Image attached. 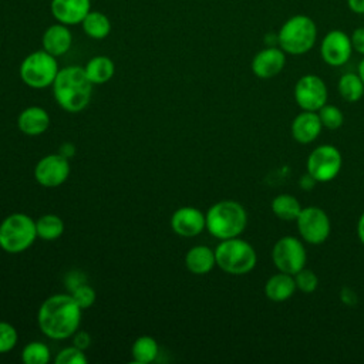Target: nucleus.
<instances>
[{
	"mask_svg": "<svg viewBox=\"0 0 364 364\" xmlns=\"http://www.w3.org/2000/svg\"><path fill=\"white\" fill-rule=\"evenodd\" d=\"M82 309L71 294L57 293L47 297L37 313V323L44 336L53 340L73 337L81 324Z\"/></svg>",
	"mask_w": 364,
	"mask_h": 364,
	"instance_id": "nucleus-1",
	"label": "nucleus"
},
{
	"mask_svg": "<svg viewBox=\"0 0 364 364\" xmlns=\"http://www.w3.org/2000/svg\"><path fill=\"white\" fill-rule=\"evenodd\" d=\"M92 85L84 67L67 65L60 68L51 87L54 100L60 108L68 112H80L90 104Z\"/></svg>",
	"mask_w": 364,
	"mask_h": 364,
	"instance_id": "nucleus-2",
	"label": "nucleus"
},
{
	"mask_svg": "<svg viewBox=\"0 0 364 364\" xmlns=\"http://www.w3.org/2000/svg\"><path fill=\"white\" fill-rule=\"evenodd\" d=\"M206 216V230L216 239L237 237L247 225V213L242 203L225 199L213 203Z\"/></svg>",
	"mask_w": 364,
	"mask_h": 364,
	"instance_id": "nucleus-3",
	"label": "nucleus"
},
{
	"mask_svg": "<svg viewBox=\"0 0 364 364\" xmlns=\"http://www.w3.org/2000/svg\"><path fill=\"white\" fill-rule=\"evenodd\" d=\"M317 41V26L307 14H294L289 17L277 33V44L291 55L309 53Z\"/></svg>",
	"mask_w": 364,
	"mask_h": 364,
	"instance_id": "nucleus-4",
	"label": "nucleus"
},
{
	"mask_svg": "<svg viewBox=\"0 0 364 364\" xmlns=\"http://www.w3.org/2000/svg\"><path fill=\"white\" fill-rule=\"evenodd\" d=\"M216 266L228 274L242 276L252 272L256 266L257 256L255 247L237 237L220 240L215 247Z\"/></svg>",
	"mask_w": 364,
	"mask_h": 364,
	"instance_id": "nucleus-5",
	"label": "nucleus"
},
{
	"mask_svg": "<svg viewBox=\"0 0 364 364\" xmlns=\"http://www.w3.org/2000/svg\"><path fill=\"white\" fill-rule=\"evenodd\" d=\"M36 239V220L27 213H11L0 223V247L6 253H23L34 243Z\"/></svg>",
	"mask_w": 364,
	"mask_h": 364,
	"instance_id": "nucleus-6",
	"label": "nucleus"
},
{
	"mask_svg": "<svg viewBox=\"0 0 364 364\" xmlns=\"http://www.w3.org/2000/svg\"><path fill=\"white\" fill-rule=\"evenodd\" d=\"M57 57L46 50H36L27 54L18 68L21 81L31 88H47L53 85L58 74Z\"/></svg>",
	"mask_w": 364,
	"mask_h": 364,
	"instance_id": "nucleus-7",
	"label": "nucleus"
},
{
	"mask_svg": "<svg viewBox=\"0 0 364 364\" xmlns=\"http://www.w3.org/2000/svg\"><path fill=\"white\" fill-rule=\"evenodd\" d=\"M272 260L279 272L296 274L306 267L307 252L304 243L296 236H283L276 240L272 249Z\"/></svg>",
	"mask_w": 364,
	"mask_h": 364,
	"instance_id": "nucleus-8",
	"label": "nucleus"
},
{
	"mask_svg": "<svg viewBox=\"0 0 364 364\" xmlns=\"http://www.w3.org/2000/svg\"><path fill=\"white\" fill-rule=\"evenodd\" d=\"M343 158L334 145H318L307 158V173L316 182H330L341 171Z\"/></svg>",
	"mask_w": 364,
	"mask_h": 364,
	"instance_id": "nucleus-9",
	"label": "nucleus"
},
{
	"mask_svg": "<svg viewBox=\"0 0 364 364\" xmlns=\"http://www.w3.org/2000/svg\"><path fill=\"white\" fill-rule=\"evenodd\" d=\"M300 237L310 245L324 243L331 232V223L327 213L318 206L303 208L296 219Z\"/></svg>",
	"mask_w": 364,
	"mask_h": 364,
	"instance_id": "nucleus-10",
	"label": "nucleus"
},
{
	"mask_svg": "<svg viewBox=\"0 0 364 364\" xmlns=\"http://www.w3.org/2000/svg\"><path fill=\"white\" fill-rule=\"evenodd\" d=\"M294 100L303 111H318L327 104V85L321 77L306 74L300 77L294 85Z\"/></svg>",
	"mask_w": 364,
	"mask_h": 364,
	"instance_id": "nucleus-11",
	"label": "nucleus"
},
{
	"mask_svg": "<svg viewBox=\"0 0 364 364\" xmlns=\"http://www.w3.org/2000/svg\"><path fill=\"white\" fill-rule=\"evenodd\" d=\"M70 175L68 158L58 154L43 156L34 166V179L44 188H57L63 185Z\"/></svg>",
	"mask_w": 364,
	"mask_h": 364,
	"instance_id": "nucleus-12",
	"label": "nucleus"
},
{
	"mask_svg": "<svg viewBox=\"0 0 364 364\" xmlns=\"http://www.w3.org/2000/svg\"><path fill=\"white\" fill-rule=\"evenodd\" d=\"M353 53L351 38L343 30L334 28L326 33L320 43V54L323 61L331 67L344 65Z\"/></svg>",
	"mask_w": 364,
	"mask_h": 364,
	"instance_id": "nucleus-13",
	"label": "nucleus"
},
{
	"mask_svg": "<svg viewBox=\"0 0 364 364\" xmlns=\"http://www.w3.org/2000/svg\"><path fill=\"white\" fill-rule=\"evenodd\" d=\"M172 230L182 237H193L206 229V216L193 206H182L171 216Z\"/></svg>",
	"mask_w": 364,
	"mask_h": 364,
	"instance_id": "nucleus-14",
	"label": "nucleus"
},
{
	"mask_svg": "<svg viewBox=\"0 0 364 364\" xmlns=\"http://www.w3.org/2000/svg\"><path fill=\"white\" fill-rule=\"evenodd\" d=\"M286 65V53L280 47L269 46L257 51L252 60V71L257 78L269 80L282 73Z\"/></svg>",
	"mask_w": 364,
	"mask_h": 364,
	"instance_id": "nucleus-15",
	"label": "nucleus"
},
{
	"mask_svg": "<svg viewBox=\"0 0 364 364\" xmlns=\"http://www.w3.org/2000/svg\"><path fill=\"white\" fill-rule=\"evenodd\" d=\"M91 10V0H51L50 11L55 21L65 26L81 24Z\"/></svg>",
	"mask_w": 364,
	"mask_h": 364,
	"instance_id": "nucleus-16",
	"label": "nucleus"
},
{
	"mask_svg": "<svg viewBox=\"0 0 364 364\" xmlns=\"http://www.w3.org/2000/svg\"><path fill=\"white\" fill-rule=\"evenodd\" d=\"M41 46L43 50L54 57H61L68 53L73 46V33L70 30V26L61 24L58 21L48 26L43 33Z\"/></svg>",
	"mask_w": 364,
	"mask_h": 364,
	"instance_id": "nucleus-17",
	"label": "nucleus"
},
{
	"mask_svg": "<svg viewBox=\"0 0 364 364\" xmlns=\"http://www.w3.org/2000/svg\"><path fill=\"white\" fill-rule=\"evenodd\" d=\"M323 129L321 121L316 111H301L291 121V136L299 144H310L317 139Z\"/></svg>",
	"mask_w": 364,
	"mask_h": 364,
	"instance_id": "nucleus-18",
	"label": "nucleus"
},
{
	"mask_svg": "<svg viewBox=\"0 0 364 364\" xmlns=\"http://www.w3.org/2000/svg\"><path fill=\"white\" fill-rule=\"evenodd\" d=\"M17 127L23 134L28 136L41 135L50 127V115L43 107H38V105L27 107L18 114Z\"/></svg>",
	"mask_w": 364,
	"mask_h": 364,
	"instance_id": "nucleus-19",
	"label": "nucleus"
},
{
	"mask_svg": "<svg viewBox=\"0 0 364 364\" xmlns=\"http://www.w3.org/2000/svg\"><path fill=\"white\" fill-rule=\"evenodd\" d=\"M185 266L193 274H206L216 266L215 249L206 245L192 246L185 255Z\"/></svg>",
	"mask_w": 364,
	"mask_h": 364,
	"instance_id": "nucleus-20",
	"label": "nucleus"
},
{
	"mask_svg": "<svg viewBox=\"0 0 364 364\" xmlns=\"http://www.w3.org/2000/svg\"><path fill=\"white\" fill-rule=\"evenodd\" d=\"M296 282H294V276L284 273V272H279L276 274H272L266 283H264V294L269 300L272 301H284L289 300L294 291H296Z\"/></svg>",
	"mask_w": 364,
	"mask_h": 364,
	"instance_id": "nucleus-21",
	"label": "nucleus"
},
{
	"mask_svg": "<svg viewBox=\"0 0 364 364\" xmlns=\"http://www.w3.org/2000/svg\"><path fill=\"white\" fill-rule=\"evenodd\" d=\"M84 70L88 80L94 85H101L108 82L114 77L115 64L107 55H95L87 61Z\"/></svg>",
	"mask_w": 364,
	"mask_h": 364,
	"instance_id": "nucleus-22",
	"label": "nucleus"
},
{
	"mask_svg": "<svg viewBox=\"0 0 364 364\" xmlns=\"http://www.w3.org/2000/svg\"><path fill=\"white\" fill-rule=\"evenodd\" d=\"M82 31L92 40H104L111 33V21L107 14L97 10L90 13L81 21Z\"/></svg>",
	"mask_w": 364,
	"mask_h": 364,
	"instance_id": "nucleus-23",
	"label": "nucleus"
},
{
	"mask_svg": "<svg viewBox=\"0 0 364 364\" xmlns=\"http://www.w3.org/2000/svg\"><path fill=\"white\" fill-rule=\"evenodd\" d=\"M270 208L279 219L286 220V222L296 220L303 209L299 199L289 193H280V195L274 196L270 203Z\"/></svg>",
	"mask_w": 364,
	"mask_h": 364,
	"instance_id": "nucleus-24",
	"label": "nucleus"
},
{
	"mask_svg": "<svg viewBox=\"0 0 364 364\" xmlns=\"http://www.w3.org/2000/svg\"><path fill=\"white\" fill-rule=\"evenodd\" d=\"M337 91L340 97L347 102H357L364 95V82L358 73H346L338 78Z\"/></svg>",
	"mask_w": 364,
	"mask_h": 364,
	"instance_id": "nucleus-25",
	"label": "nucleus"
},
{
	"mask_svg": "<svg viewBox=\"0 0 364 364\" xmlns=\"http://www.w3.org/2000/svg\"><path fill=\"white\" fill-rule=\"evenodd\" d=\"M159 347L154 337L139 336L131 346V355L138 364H149L158 357Z\"/></svg>",
	"mask_w": 364,
	"mask_h": 364,
	"instance_id": "nucleus-26",
	"label": "nucleus"
},
{
	"mask_svg": "<svg viewBox=\"0 0 364 364\" xmlns=\"http://www.w3.org/2000/svg\"><path fill=\"white\" fill-rule=\"evenodd\" d=\"M37 237L46 242L58 239L64 233V222L58 215L46 213L36 220Z\"/></svg>",
	"mask_w": 364,
	"mask_h": 364,
	"instance_id": "nucleus-27",
	"label": "nucleus"
},
{
	"mask_svg": "<svg viewBox=\"0 0 364 364\" xmlns=\"http://www.w3.org/2000/svg\"><path fill=\"white\" fill-rule=\"evenodd\" d=\"M51 358L50 348L46 343L31 341L21 350V361L24 364H47Z\"/></svg>",
	"mask_w": 364,
	"mask_h": 364,
	"instance_id": "nucleus-28",
	"label": "nucleus"
},
{
	"mask_svg": "<svg viewBox=\"0 0 364 364\" xmlns=\"http://www.w3.org/2000/svg\"><path fill=\"white\" fill-rule=\"evenodd\" d=\"M318 118L321 121V125L323 128H327L330 131H334V129H338L343 122H344V115H343V111L333 105V104H324L318 111Z\"/></svg>",
	"mask_w": 364,
	"mask_h": 364,
	"instance_id": "nucleus-29",
	"label": "nucleus"
},
{
	"mask_svg": "<svg viewBox=\"0 0 364 364\" xmlns=\"http://www.w3.org/2000/svg\"><path fill=\"white\" fill-rule=\"evenodd\" d=\"M55 364H87L88 358L84 353V350L73 346L64 347L60 350L54 358Z\"/></svg>",
	"mask_w": 364,
	"mask_h": 364,
	"instance_id": "nucleus-30",
	"label": "nucleus"
},
{
	"mask_svg": "<svg viewBox=\"0 0 364 364\" xmlns=\"http://www.w3.org/2000/svg\"><path fill=\"white\" fill-rule=\"evenodd\" d=\"M18 341V333L16 327L7 321L0 320V354L11 351Z\"/></svg>",
	"mask_w": 364,
	"mask_h": 364,
	"instance_id": "nucleus-31",
	"label": "nucleus"
},
{
	"mask_svg": "<svg viewBox=\"0 0 364 364\" xmlns=\"http://www.w3.org/2000/svg\"><path fill=\"white\" fill-rule=\"evenodd\" d=\"M296 287L303 293H313L318 286V277L317 274L307 267H303L300 272L294 274Z\"/></svg>",
	"mask_w": 364,
	"mask_h": 364,
	"instance_id": "nucleus-32",
	"label": "nucleus"
},
{
	"mask_svg": "<svg viewBox=\"0 0 364 364\" xmlns=\"http://www.w3.org/2000/svg\"><path fill=\"white\" fill-rule=\"evenodd\" d=\"M70 294L73 296V299L77 301V304L82 310L91 307L94 304V301H95V297H97L95 296V290L90 284H87V283H82V284L77 286L74 290L70 291Z\"/></svg>",
	"mask_w": 364,
	"mask_h": 364,
	"instance_id": "nucleus-33",
	"label": "nucleus"
},
{
	"mask_svg": "<svg viewBox=\"0 0 364 364\" xmlns=\"http://www.w3.org/2000/svg\"><path fill=\"white\" fill-rule=\"evenodd\" d=\"M350 38H351L353 50L364 57V26L354 28Z\"/></svg>",
	"mask_w": 364,
	"mask_h": 364,
	"instance_id": "nucleus-34",
	"label": "nucleus"
},
{
	"mask_svg": "<svg viewBox=\"0 0 364 364\" xmlns=\"http://www.w3.org/2000/svg\"><path fill=\"white\" fill-rule=\"evenodd\" d=\"M82 283H87V277L82 274V272L74 270V272H70L65 277V284H67L70 291L74 290L77 286H80Z\"/></svg>",
	"mask_w": 364,
	"mask_h": 364,
	"instance_id": "nucleus-35",
	"label": "nucleus"
},
{
	"mask_svg": "<svg viewBox=\"0 0 364 364\" xmlns=\"http://www.w3.org/2000/svg\"><path fill=\"white\" fill-rule=\"evenodd\" d=\"M73 344L81 350H87L91 344V336L84 330H77L73 334Z\"/></svg>",
	"mask_w": 364,
	"mask_h": 364,
	"instance_id": "nucleus-36",
	"label": "nucleus"
},
{
	"mask_svg": "<svg viewBox=\"0 0 364 364\" xmlns=\"http://www.w3.org/2000/svg\"><path fill=\"white\" fill-rule=\"evenodd\" d=\"M347 7L355 14H364V0H347Z\"/></svg>",
	"mask_w": 364,
	"mask_h": 364,
	"instance_id": "nucleus-37",
	"label": "nucleus"
},
{
	"mask_svg": "<svg viewBox=\"0 0 364 364\" xmlns=\"http://www.w3.org/2000/svg\"><path fill=\"white\" fill-rule=\"evenodd\" d=\"M60 154L67 156V158H71L74 154H75V146L70 142H64L61 146H60Z\"/></svg>",
	"mask_w": 364,
	"mask_h": 364,
	"instance_id": "nucleus-38",
	"label": "nucleus"
},
{
	"mask_svg": "<svg viewBox=\"0 0 364 364\" xmlns=\"http://www.w3.org/2000/svg\"><path fill=\"white\" fill-rule=\"evenodd\" d=\"M357 235L360 242L364 245V212L360 215V219L357 222Z\"/></svg>",
	"mask_w": 364,
	"mask_h": 364,
	"instance_id": "nucleus-39",
	"label": "nucleus"
},
{
	"mask_svg": "<svg viewBox=\"0 0 364 364\" xmlns=\"http://www.w3.org/2000/svg\"><path fill=\"white\" fill-rule=\"evenodd\" d=\"M358 75H360V78L363 80V82H364V57H363V60L360 61V64H358Z\"/></svg>",
	"mask_w": 364,
	"mask_h": 364,
	"instance_id": "nucleus-40",
	"label": "nucleus"
}]
</instances>
